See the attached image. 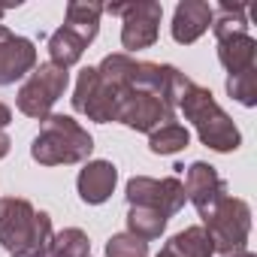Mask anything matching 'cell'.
Segmentation results:
<instances>
[{
    "instance_id": "1",
    "label": "cell",
    "mask_w": 257,
    "mask_h": 257,
    "mask_svg": "<svg viewBox=\"0 0 257 257\" xmlns=\"http://www.w3.org/2000/svg\"><path fill=\"white\" fill-rule=\"evenodd\" d=\"M94 152V137L70 115H49L31 143V158L43 167L85 164Z\"/></svg>"
},
{
    "instance_id": "2",
    "label": "cell",
    "mask_w": 257,
    "mask_h": 257,
    "mask_svg": "<svg viewBox=\"0 0 257 257\" xmlns=\"http://www.w3.org/2000/svg\"><path fill=\"white\" fill-rule=\"evenodd\" d=\"M179 109L185 112V118L194 124V131L200 137V143L212 152H236L242 146V134H239V127L233 124V118L218 106V100L212 97L209 88L191 82L179 100Z\"/></svg>"
},
{
    "instance_id": "3",
    "label": "cell",
    "mask_w": 257,
    "mask_h": 257,
    "mask_svg": "<svg viewBox=\"0 0 257 257\" xmlns=\"http://www.w3.org/2000/svg\"><path fill=\"white\" fill-rule=\"evenodd\" d=\"M203 230L212 239V248L221 254H236L245 251L248 233H251V209L239 197H221L206 215H203Z\"/></svg>"
},
{
    "instance_id": "4",
    "label": "cell",
    "mask_w": 257,
    "mask_h": 257,
    "mask_svg": "<svg viewBox=\"0 0 257 257\" xmlns=\"http://www.w3.org/2000/svg\"><path fill=\"white\" fill-rule=\"evenodd\" d=\"M67 85H70V70H64V67H58L52 61L37 64L31 70V76L25 79V85L19 88L16 106H19L22 115L43 121V118L52 115V106L64 97Z\"/></svg>"
},
{
    "instance_id": "5",
    "label": "cell",
    "mask_w": 257,
    "mask_h": 257,
    "mask_svg": "<svg viewBox=\"0 0 257 257\" xmlns=\"http://www.w3.org/2000/svg\"><path fill=\"white\" fill-rule=\"evenodd\" d=\"M127 88H115L109 85L97 67H85L76 79V91H73V109L79 115H85L88 121L97 124H109L118 121V106H121V94Z\"/></svg>"
},
{
    "instance_id": "6",
    "label": "cell",
    "mask_w": 257,
    "mask_h": 257,
    "mask_svg": "<svg viewBox=\"0 0 257 257\" xmlns=\"http://www.w3.org/2000/svg\"><path fill=\"white\" fill-rule=\"evenodd\" d=\"M103 13L124 19V25H121V46L127 49V55L158 43L164 7L155 4V0H149V4H109V7H103Z\"/></svg>"
},
{
    "instance_id": "7",
    "label": "cell",
    "mask_w": 257,
    "mask_h": 257,
    "mask_svg": "<svg viewBox=\"0 0 257 257\" xmlns=\"http://www.w3.org/2000/svg\"><path fill=\"white\" fill-rule=\"evenodd\" d=\"M127 203L131 206H149L155 212H161L167 221L173 215H179L188 203V194H185V185L176 179V176H167V179H152V176H134L127 182Z\"/></svg>"
},
{
    "instance_id": "8",
    "label": "cell",
    "mask_w": 257,
    "mask_h": 257,
    "mask_svg": "<svg viewBox=\"0 0 257 257\" xmlns=\"http://www.w3.org/2000/svg\"><path fill=\"white\" fill-rule=\"evenodd\" d=\"M118 121L124 127H131L137 134H152L161 124L176 121V109L167 106L158 94L143 91V88H127L121 94V106H118Z\"/></svg>"
},
{
    "instance_id": "9",
    "label": "cell",
    "mask_w": 257,
    "mask_h": 257,
    "mask_svg": "<svg viewBox=\"0 0 257 257\" xmlns=\"http://www.w3.org/2000/svg\"><path fill=\"white\" fill-rule=\"evenodd\" d=\"M4 16L7 10H0V19ZM34 67H37V46L28 37H19L7 25H0V88L31 76Z\"/></svg>"
},
{
    "instance_id": "10",
    "label": "cell",
    "mask_w": 257,
    "mask_h": 257,
    "mask_svg": "<svg viewBox=\"0 0 257 257\" xmlns=\"http://www.w3.org/2000/svg\"><path fill=\"white\" fill-rule=\"evenodd\" d=\"M34 221H37V209L25 197L0 200V245L10 254H19L34 233Z\"/></svg>"
},
{
    "instance_id": "11",
    "label": "cell",
    "mask_w": 257,
    "mask_h": 257,
    "mask_svg": "<svg viewBox=\"0 0 257 257\" xmlns=\"http://www.w3.org/2000/svg\"><path fill=\"white\" fill-rule=\"evenodd\" d=\"M185 194L188 200L194 203V209L200 212V218L221 200L227 197V182L218 176V170L212 164H203V161H194L188 170H185Z\"/></svg>"
},
{
    "instance_id": "12",
    "label": "cell",
    "mask_w": 257,
    "mask_h": 257,
    "mask_svg": "<svg viewBox=\"0 0 257 257\" xmlns=\"http://www.w3.org/2000/svg\"><path fill=\"white\" fill-rule=\"evenodd\" d=\"M215 7H209L206 0H182L173 13V40L182 46L197 43L209 28H212Z\"/></svg>"
},
{
    "instance_id": "13",
    "label": "cell",
    "mask_w": 257,
    "mask_h": 257,
    "mask_svg": "<svg viewBox=\"0 0 257 257\" xmlns=\"http://www.w3.org/2000/svg\"><path fill=\"white\" fill-rule=\"evenodd\" d=\"M115 182H118V170L112 161H88L76 179V188H79V197L82 203L88 206H100L112 197L115 191Z\"/></svg>"
},
{
    "instance_id": "14",
    "label": "cell",
    "mask_w": 257,
    "mask_h": 257,
    "mask_svg": "<svg viewBox=\"0 0 257 257\" xmlns=\"http://www.w3.org/2000/svg\"><path fill=\"white\" fill-rule=\"evenodd\" d=\"M218 61L230 76L257 70V40L251 34H227L218 37Z\"/></svg>"
},
{
    "instance_id": "15",
    "label": "cell",
    "mask_w": 257,
    "mask_h": 257,
    "mask_svg": "<svg viewBox=\"0 0 257 257\" xmlns=\"http://www.w3.org/2000/svg\"><path fill=\"white\" fill-rule=\"evenodd\" d=\"M100 16H103V4H97V0H73V4H67L64 28H70L91 46L100 31Z\"/></svg>"
},
{
    "instance_id": "16",
    "label": "cell",
    "mask_w": 257,
    "mask_h": 257,
    "mask_svg": "<svg viewBox=\"0 0 257 257\" xmlns=\"http://www.w3.org/2000/svg\"><path fill=\"white\" fill-rule=\"evenodd\" d=\"M85 49H88V43L79 34H73L70 28H64V25L49 37V61L58 64V67H64V70H70L73 64H79L82 55H85Z\"/></svg>"
},
{
    "instance_id": "17",
    "label": "cell",
    "mask_w": 257,
    "mask_h": 257,
    "mask_svg": "<svg viewBox=\"0 0 257 257\" xmlns=\"http://www.w3.org/2000/svg\"><path fill=\"white\" fill-rule=\"evenodd\" d=\"M191 143V134H188V127L179 124V121H170V124H161L158 131L149 134V149L152 155H179L185 152Z\"/></svg>"
},
{
    "instance_id": "18",
    "label": "cell",
    "mask_w": 257,
    "mask_h": 257,
    "mask_svg": "<svg viewBox=\"0 0 257 257\" xmlns=\"http://www.w3.org/2000/svg\"><path fill=\"white\" fill-rule=\"evenodd\" d=\"M167 248H170L176 257H212V254H215L212 239L206 236L203 227H185V230H179V233L167 242Z\"/></svg>"
},
{
    "instance_id": "19",
    "label": "cell",
    "mask_w": 257,
    "mask_h": 257,
    "mask_svg": "<svg viewBox=\"0 0 257 257\" xmlns=\"http://www.w3.org/2000/svg\"><path fill=\"white\" fill-rule=\"evenodd\" d=\"M167 230V218L149 206H131L127 212V233L140 236L143 242H152V239H161V233Z\"/></svg>"
},
{
    "instance_id": "20",
    "label": "cell",
    "mask_w": 257,
    "mask_h": 257,
    "mask_svg": "<svg viewBox=\"0 0 257 257\" xmlns=\"http://www.w3.org/2000/svg\"><path fill=\"white\" fill-rule=\"evenodd\" d=\"M212 34H215V40L227 37V34H248V7L224 0L212 16Z\"/></svg>"
},
{
    "instance_id": "21",
    "label": "cell",
    "mask_w": 257,
    "mask_h": 257,
    "mask_svg": "<svg viewBox=\"0 0 257 257\" xmlns=\"http://www.w3.org/2000/svg\"><path fill=\"white\" fill-rule=\"evenodd\" d=\"M52 251L58 257H91V242H88V236L79 227H67V230L55 233Z\"/></svg>"
},
{
    "instance_id": "22",
    "label": "cell",
    "mask_w": 257,
    "mask_h": 257,
    "mask_svg": "<svg viewBox=\"0 0 257 257\" xmlns=\"http://www.w3.org/2000/svg\"><path fill=\"white\" fill-rule=\"evenodd\" d=\"M227 94L242 106H257V70H245L236 76H227Z\"/></svg>"
},
{
    "instance_id": "23",
    "label": "cell",
    "mask_w": 257,
    "mask_h": 257,
    "mask_svg": "<svg viewBox=\"0 0 257 257\" xmlns=\"http://www.w3.org/2000/svg\"><path fill=\"white\" fill-rule=\"evenodd\" d=\"M106 257H149V242L134 233H115L106 242Z\"/></svg>"
},
{
    "instance_id": "24",
    "label": "cell",
    "mask_w": 257,
    "mask_h": 257,
    "mask_svg": "<svg viewBox=\"0 0 257 257\" xmlns=\"http://www.w3.org/2000/svg\"><path fill=\"white\" fill-rule=\"evenodd\" d=\"M10 121H13V109H10L7 103H0V131H4Z\"/></svg>"
},
{
    "instance_id": "25",
    "label": "cell",
    "mask_w": 257,
    "mask_h": 257,
    "mask_svg": "<svg viewBox=\"0 0 257 257\" xmlns=\"http://www.w3.org/2000/svg\"><path fill=\"white\" fill-rule=\"evenodd\" d=\"M10 146H13V143H10V137H7L4 131H0V161H4V158L10 155Z\"/></svg>"
},
{
    "instance_id": "26",
    "label": "cell",
    "mask_w": 257,
    "mask_h": 257,
    "mask_svg": "<svg viewBox=\"0 0 257 257\" xmlns=\"http://www.w3.org/2000/svg\"><path fill=\"white\" fill-rule=\"evenodd\" d=\"M224 257H257V254H251V251L245 248V251H236V254H224Z\"/></svg>"
},
{
    "instance_id": "27",
    "label": "cell",
    "mask_w": 257,
    "mask_h": 257,
    "mask_svg": "<svg viewBox=\"0 0 257 257\" xmlns=\"http://www.w3.org/2000/svg\"><path fill=\"white\" fill-rule=\"evenodd\" d=\"M158 257H176V254H173V251H170V248H167V245H164V248H161V254H158Z\"/></svg>"
}]
</instances>
